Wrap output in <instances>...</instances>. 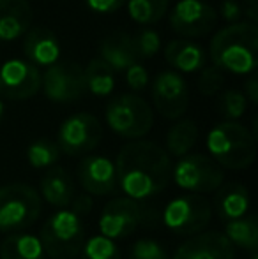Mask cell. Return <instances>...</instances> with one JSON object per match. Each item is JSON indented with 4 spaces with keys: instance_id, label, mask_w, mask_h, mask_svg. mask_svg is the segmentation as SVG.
I'll return each instance as SVG.
<instances>
[{
    "instance_id": "obj_39",
    "label": "cell",
    "mask_w": 258,
    "mask_h": 259,
    "mask_svg": "<svg viewBox=\"0 0 258 259\" xmlns=\"http://www.w3.org/2000/svg\"><path fill=\"white\" fill-rule=\"evenodd\" d=\"M258 4L256 0H246L244 2V14L249 18V23L256 25V20H258Z\"/></svg>"
},
{
    "instance_id": "obj_17",
    "label": "cell",
    "mask_w": 258,
    "mask_h": 259,
    "mask_svg": "<svg viewBox=\"0 0 258 259\" xmlns=\"http://www.w3.org/2000/svg\"><path fill=\"white\" fill-rule=\"evenodd\" d=\"M34 13L27 0H0V41H14L32 27Z\"/></svg>"
},
{
    "instance_id": "obj_29",
    "label": "cell",
    "mask_w": 258,
    "mask_h": 259,
    "mask_svg": "<svg viewBox=\"0 0 258 259\" xmlns=\"http://www.w3.org/2000/svg\"><path fill=\"white\" fill-rule=\"evenodd\" d=\"M80 259H121V250L114 240L97 235L83 242Z\"/></svg>"
},
{
    "instance_id": "obj_30",
    "label": "cell",
    "mask_w": 258,
    "mask_h": 259,
    "mask_svg": "<svg viewBox=\"0 0 258 259\" xmlns=\"http://www.w3.org/2000/svg\"><path fill=\"white\" fill-rule=\"evenodd\" d=\"M217 109L227 118V122H235L248 109V99L239 90H227L217 99Z\"/></svg>"
},
{
    "instance_id": "obj_7",
    "label": "cell",
    "mask_w": 258,
    "mask_h": 259,
    "mask_svg": "<svg viewBox=\"0 0 258 259\" xmlns=\"http://www.w3.org/2000/svg\"><path fill=\"white\" fill-rule=\"evenodd\" d=\"M154 211L141 201L131 198H115L103 208L99 217L101 236L121 240L133 235L140 226L149 224L154 219Z\"/></svg>"
},
{
    "instance_id": "obj_27",
    "label": "cell",
    "mask_w": 258,
    "mask_h": 259,
    "mask_svg": "<svg viewBox=\"0 0 258 259\" xmlns=\"http://www.w3.org/2000/svg\"><path fill=\"white\" fill-rule=\"evenodd\" d=\"M168 11V0H128L131 20L140 25H154Z\"/></svg>"
},
{
    "instance_id": "obj_6",
    "label": "cell",
    "mask_w": 258,
    "mask_h": 259,
    "mask_svg": "<svg viewBox=\"0 0 258 259\" xmlns=\"http://www.w3.org/2000/svg\"><path fill=\"white\" fill-rule=\"evenodd\" d=\"M106 123L119 136L140 140L152 129L154 115L143 97L122 94L106 106Z\"/></svg>"
},
{
    "instance_id": "obj_26",
    "label": "cell",
    "mask_w": 258,
    "mask_h": 259,
    "mask_svg": "<svg viewBox=\"0 0 258 259\" xmlns=\"http://www.w3.org/2000/svg\"><path fill=\"white\" fill-rule=\"evenodd\" d=\"M198 140V127L193 120H180L170 127L166 134V154L173 157H184L195 147Z\"/></svg>"
},
{
    "instance_id": "obj_16",
    "label": "cell",
    "mask_w": 258,
    "mask_h": 259,
    "mask_svg": "<svg viewBox=\"0 0 258 259\" xmlns=\"http://www.w3.org/2000/svg\"><path fill=\"white\" fill-rule=\"evenodd\" d=\"M234 245L223 233L202 231L177 249L173 259H234Z\"/></svg>"
},
{
    "instance_id": "obj_11",
    "label": "cell",
    "mask_w": 258,
    "mask_h": 259,
    "mask_svg": "<svg viewBox=\"0 0 258 259\" xmlns=\"http://www.w3.org/2000/svg\"><path fill=\"white\" fill-rule=\"evenodd\" d=\"M45 94L53 103H72L87 92L83 67L76 62H57L41 76Z\"/></svg>"
},
{
    "instance_id": "obj_25",
    "label": "cell",
    "mask_w": 258,
    "mask_h": 259,
    "mask_svg": "<svg viewBox=\"0 0 258 259\" xmlns=\"http://www.w3.org/2000/svg\"><path fill=\"white\" fill-rule=\"evenodd\" d=\"M85 87L96 97H106L115 89V72L101 58H92L83 69Z\"/></svg>"
},
{
    "instance_id": "obj_23",
    "label": "cell",
    "mask_w": 258,
    "mask_h": 259,
    "mask_svg": "<svg viewBox=\"0 0 258 259\" xmlns=\"http://www.w3.org/2000/svg\"><path fill=\"white\" fill-rule=\"evenodd\" d=\"M0 259H45V250L39 236L14 233L0 243Z\"/></svg>"
},
{
    "instance_id": "obj_9",
    "label": "cell",
    "mask_w": 258,
    "mask_h": 259,
    "mask_svg": "<svg viewBox=\"0 0 258 259\" xmlns=\"http://www.w3.org/2000/svg\"><path fill=\"white\" fill-rule=\"evenodd\" d=\"M173 182L191 194L216 192L223 185V167L217 166L209 155H184L172 169Z\"/></svg>"
},
{
    "instance_id": "obj_3",
    "label": "cell",
    "mask_w": 258,
    "mask_h": 259,
    "mask_svg": "<svg viewBox=\"0 0 258 259\" xmlns=\"http://www.w3.org/2000/svg\"><path fill=\"white\" fill-rule=\"evenodd\" d=\"M210 159L227 169H246L255 162L256 138L239 122H221L207 136Z\"/></svg>"
},
{
    "instance_id": "obj_21",
    "label": "cell",
    "mask_w": 258,
    "mask_h": 259,
    "mask_svg": "<svg viewBox=\"0 0 258 259\" xmlns=\"http://www.w3.org/2000/svg\"><path fill=\"white\" fill-rule=\"evenodd\" d=\"M216 192V211L223 221L230 222L246 217L249 210V192L244 185L232 182V184L221 185Z\"/></svg>"
},
{
    "instance_id": "obj_35",
    "label": "cell",
    "mask_w": 258,
    "mask_h": 259,
    "mask_svg": "<svg viewBox=\"0 0 258 259\" xmlns=\"http://www.w3.org/2000/svg\"><path fill=\"white\" fill-rule=\"evenodd\" d=\"M90 11L97 14H112L117 9H121L126 4V0H83Z\"/></svg>"
},
{
    "instance_id": "obj_31",
    "label": "cell",
    "mask_w": 258,
    "mask_h": 259,
    "mask_svg": "<svg viewBox=\"0 0 258 259\" xmlns=\"http://www.w3.org/2000/svg\"><path fill=\"white\" fill-rule=\"evenodd\" d=\"M133 46L138 60L140 58H152L159 52L161 37H159V34L156 30L145 28V30L138 32L136 35H133Z\"/></svg>"
},
{
    "instance_id": "obj_20",
    "label": "cell",
    "mask_w": 258,
    "mask_h": 259,
    "mask_svg": "<svg viewBox=\"0 0 258 259\" xmlns=\"http://www.w3.org/2000/svg\"><path fill=\"white\" fill-rule=\"evenodd\" d=\"M41 196L48 205L65 210L75 199V185L69 173L60 166H55L41 178Z\"/></svg>"
},
{
    "instance_id": "obj_10",
    "label": "cell",
    "mask_w": 258,
    "mask_h": 259,
    "mask_svg": "<svg viewBox=\"0 0 258 259\" xmlns=\"http://www.w3.org/2000/svg\"><path fill=\"white\" fill-rule=\"evenodd\" d=\"M103 138L99 120L90 113H76L65 118L59 129L57 147L67 155H83L92 152Z\"/></svg>"
},
{
    "instance_id": "obj_40",
    "label": "cell",
    "mask_w": 258,
    "mask_h": 259,
    "mask_svg": "<svg viewBox=\"0 0 258 259\" xmlns=\"http://www.w3.org/2000/svg\"><path fill=\"white\" fill-rule=\"evenodd\" d=\"M4 113H6V106H4V101L0 99V120H2Z\"/></svg>"
},
{
    "instance_id": "obj_24",
    "label": "cell",
    "mask_w": 258,
    "mask_h": 259,
    "mask_svg": "<svg viewBox=\"0 0 258 259\" xmlns=\"http://www.w3.org/2000/svg\"><path fill=\"white\" fill-rule=\"evenodd\" d=\"M223 235L234 247L251 252L258 249V222L253 215L227 222Z\"/></svg>"
},
{
    "instance_id": "obj_12",
    "label": "cell",
    "mask_w": 258,
    "mask_h": 259,
    "mask_svg": "<svg viewBox=\"0 0 258 259\" xmlns=\"http://www.w3.org/2000/svg\"><path fill=\"white\" fill-rule=\"evenodd\" d=\"M152 99L161 116L177 120L186 113L190 104L188 83L175 71H163L156 76L152 85Z\"/></svg>"
},
{
    "instance_id": "obj_14",
    "label": "cell",
    "mask_w": 258,
    "mask_h": 259,
    "mask_svg": "<svg viewBox=\"0 0 258 259\" xmlns=\"http://www.w3.org/2000/svg\"><path fill=\"white\" fill-rule=\"evenodd\" d=\"M217 21V13L212 6L202 0H180L170 14V25L184 37H202L209 34Z\"/></svg>"
},
{
    "instance_id": "obj_2",
    "label": "cell",
    "mask_w": 258,
    "mask_h": 259,
    "mask_svg": "<svg viewBox=\"0 0 258 259\" xmlns=\"http://www.w3.org/2000/svg\"><path fill=\"white\" fill-rule=\"evenodd\" d=\"M256 55L258 28L249 21L228 25L210 41V58L214 65L234 74H249L255 71Z\"/></svg>"
},
{
    "instance_id": "obj_38",
    "label": "cell",
    "mask_w": 258,
    "mask_h": 259,
    "mask_svg": "<svg viewBox=\"0 0 258 259\" xmlns=\"http://www.w3.org/2000/svg\"><path fill=\"white\" fill-rule=\"evenodd\" d=\"M246 96V99L249 101L251 104H256L258 103V78L256 74H253L251 78L246 81L244 85V92H242Z\"/></svg>"
},
{
    "instance_id": "obj_19",
    "label": "cell",
    "mask_w": 258,
    "mask_h": 259,
    "mask_svg": "<svg viewBox=\"0 0 258 259\" xmlns=\"http://www.w3.org/2000/svg\"><path fill=\"white\" fill-rule=\"evenodd\" d=\"M99 58L114 72L126 71L138 62L133 46V35L126 34V32H115V34L104 37L99 46Z\"/></svg>"
},
{
    "instance_id": "obj_15",
    "label": "cell",
    "mask_w": 258,
    "mask_h": 259,
    "mask_svg": "<svg viewBox=\"0 0 258 259\" xmlns=\"http://www.w3.org/2000/svg\"><path fill=\"white\" fill-rule=\"evenodd\" d=\"M80 185L92 196H110L119 191L115 162L103 155H89L80 160L76 169Z\"/></svg>"
},
{
    "instance_id": "obj_5",
    "label": "cell",
    "mask_w": 258,
    "mask_h": 259,
    "mask_svg": "<svg viewBox=\"0 0 258 259\" xmlns=\"http://www.w3.org/2000/svg\"><path fill=\"white\" fill-rule=\"evenodd\" d=\"M41 196L28 184H9L0 187V231H23L38 221Z\"/></svg>"
},
{
    "instance_id": "obj_41",
    "label": "cell",
    "mask_w": 258,
    "mask_h": 259,
    "mask_svg": "<svg viewBox=\"0 0 258 259\" xmlns=\"http://www.w3.org/2000/svg\"><path fill=\"white\" fill-rule=\"evenodd\" d=\"M251 259H258V256H253V257H251Z\"/></svg>"
},
{
    "instance_id": "obj_22",
    "label": "cell",
    "mask_w": 258,
    "mask_h": 259,
    "mask_svg": "<svg viewBox=\"0 0 258 259\" xmlns=\"http://www.w3.org/2000/svg\"><path fill=\"white\" fill-rule=\"evenodd\" d=\"M165 58L180 72H195L205 65V52L200 45L188 39H179L166 45Z\"/></svg>"
},
{
    "instance_id": "obj_28",
    "label": "cell",
    "mask_w": 258,
    "mask_h": 259,
    "mask_svg": "<svg viewBox=\"0 0 258 259\" xmlns=\"http://www.w3.org/2000/svg\"><path fill=\"white\" fill-rule=\"evenodd\" d=\"M59 157H60V148L57 147V143H53L50 140H38L28 145L27 148V160L35 169L53 166L59 160Z\"/></svg>"
},
{
    "instance_id": "obj_34",
    "label": "cell",
    "mask_w": 258,
    "mask_h": 259,
    "mask_svg": "<svg viewBox=\"0 0 258 259\" xmlns=\"http://www.w3.org/2000/svg\"><path fill=\"white\" fill-rule=\"evenodd\" d=\"M126 81L133 90H143L149 83V72L147 69L143 67L141 64H133L131 67L126 69Z\"/></svg>"
},
{
    "instance_id": "obj_32",
    "label": "cell",
    "mask_w": 258,
    "mask_h": 259,
    "mask_svg": "<svg viewBox=\"0 0 258 259\" xmlns=\"http://www.w3.org/2000/svg\"><path fill=\"white\" fill-rule=\"evenodd\" d=\"M129 259H168V254L156 240L145 238L131 247Z\"/></svg>"
},
{
    "instance_id": "obj_1",
    "label": "cell",
    "mask_w": 258,
    "mask_h": 259,
    "mask_svg": "<svg viewBox=\"0 0 258 259\" xmlns=\"http://www.w3.org/2000/svg\"><path fill=\"white\" fill-rule=\"evenodd\" d=\"M119 189L134 201H143L159 194L172 180V159L165 148L152 141H131L119 152L117 162Z\"/></svg>"
},
{
    "instance_id": "obj_8",
    "label": "cell",
    "mask_w": 258,
    "mask_h": 259,
    "mask_svg": "<svg viewBox=\"0 0 258 259\" xmlns=\"http://www.w3.org/2000/svg\"><path fill=\"white\" fill-rule=\"evenodd\" d=\"M212 219V205L202 194L175 198L163 210V224L177 235H198Z\"/></svg>"
},
{
    "instance_id": "obj_37",
    "label": "cell",
    "mask_w": 258,
    "mask_h": 259,
    "mask_svg": "<svg viewBox=\"0 0 258 259\" xmlns=\"http://www.w3.org/2000/svg\"><path fill=\"white\" fill-rule=\"evenodd\" d=\"M221 14H223V18L227 21H230V23H234V21H237L239 18H241L242 11H241V6H239L235 0H223V4H221Z\"/></svg>"
},
{
    "instance_id": "obj_36",
    "label": "cell",
    "mask_w": 258,
    "mask_h": 259,
    "mask_svg": "<svg viewBox=\"0 0 258 259\" xmlns=\"http://www.w3.org/2000/svg\"><path fill=\"white\" fill-rule=\"evenodd\" d=\"M92 206H94L92 198L87 194H82V196H75V199H72L71 205H69V210L75 215H78V217H82V215L89 213V211L92 210Z\"/></svg>"
},
{
    "instance_id": "obj_18",
    "label": "cell",
    "mask_w": 258,
    "mask_h": 259,
    "mask_svg": "<svg viewBox=\"0 0 258 259\" xmlns=\"http://www.w3.org/2000/svg\"><path fill=\"white\" fill-rule=\"evenodd\" d=\"M23 50L32 65H50L57 64L60 58V42L52 30L43 27L30 28L25 35Z\"/></svg>"
},
{
    "instance_id": "obj_4",
    "label": "cell",
    "mask_w": 258,
    "mask_h": 259,
    "mask_svg": "<svg viewBox=\"0 0 258 259\" xmlns=\"http://www.w3.org/2000/svg\"><path fill=\"white\" fill-rule=\"evenodd\" d=\"M39 242L52 259H72L82 252L85 229L82 219L71 210H59L41 228Z\"/></svg>"
},
{
    "instance_id": "obj_13",
    "label": "cell",
    "mask_w": 258,
    "mask_h": 259,
    "mask_svg": "<svg viewBox=\"0 0 258 259\" xmlns=\"http://www.w3.org/2000/svg\"><path fill=\"white\" fill-rule=\"evenodd\" d=\"M41 74L30 62L13 58L0 67V96L9 101H25L41 89Z\"/></svg>"
},
{
    "instance_id": "obj_33",
    "label": "cell",
    "mask_w": 258,
    "mask_h": 259,
    "mask_svg": "<svg viewBox=\"0 0 258 259\" xmlns=\"http://www.w3.org/2000/svg\"><path fill=\"white\" fill-rule=\"evenodd\" d=\"M223 83H225V78H223L221 69L212 65V67L202 69V74H200V79H198V90L203 96H214V94L219 92Z\"/></svg>"
}]
</instances>
